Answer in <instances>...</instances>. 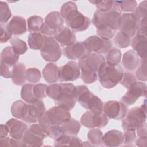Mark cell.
Returning <instances> with one entry per match:
<instances>
[{"instance_id": "38", "label": "cell", "mask_w": 147, "mask_h": 147, "mask_svg": "<svg viewBox=\"0 0 147 147\" xmlns=\"http://www.w3.org/2000/svg\"><path fill=\"white\" fill-rule=\"evenodd\" d=\"M10 44L14 52L18 55L24 54L28 50V46L26 43L22 40L14 37L11 39Z\"/></svg>"}, {"instance_id": "30", "label": "cell", "mask_w": 147, "mask_h": 147, "mask_svg": "<svg viewBox=\"0 0 147 147\" xmlns=\"http://www.w3.org/2000/svg\"><path fill=\"white\" fill-rule=\"evenodd\" d=\"M47 36L40 33H30L28 36V43L29 48L34 50H41L43 47Z\"/></svg>"}, {"instance_id": "6", "label": "cell", "mask_w": 147, "mask_h": 147, "mask_svg": "<svg viewBox=\"0 0 147 147\" xmlns=\"http://www.w3.org/2000/svg\"><path fill=\"white\" fill-rule=\"evenodd\" d=\"M146 102L140 107H134L128 110L126 115L122 119V127L123 130H135L146 122Z\"/></svg>"}, {"instance_id": "7", "label": "cell", "mask_w": 147, "mask_h": 147, "mask_svg": "<svg viewBox=\"0 0 147 147\" xmlns=\"http://www.w3.org/2000/svg\"><path fill=\"white\" fill-rule=\"evenodd\" d=\"M121 16V13L114 10L105 13L97 10L94 14L92 22L96 29L109 28L117 31Z\"/></svg>"}, {"instance_id": "34", "label": "cell", "mask_w": 147, "mask_h": 147, "mask_svg": "<svg viewBox=\"0 0 147 147\" xmlns=\"http://www.w3.org/2000/svg\"><path fill=\"white\" fill-rule=\"evenodd\" d=\"M64 133L69 136H76L81 127L80 123L74 118L71 119L61 125Z\"/></svg>"}, {"instance_id": "33", "label": "cell", "mask_w": 147, "mask_h": 147, "mask_svg": "<svg viewBox=\"0 0 147 147\" xmlns=\"http://www.w3.org/2000/svg\"><path fill=\"white\" fill-rule=\"evenodd\" d=\"M43 18L39 16H32L27 20L28 30L30 33H40L44 25Z\"/></svg>"}, {"instance_id": "31", "label": "cell", "mask_w": 147, "mask_h": 147, "mask_svg": "<svg viewBox=\"0 0 147 147\" xmlns=\"http://www.w3.org/2000/svg\"><path fill=\"white\" fill-rule=\"evenodd\" d=\"M19 55H17L11 47H7L3 49L1 53V61L10 65L14 66L17 63Z\"/></svg>"}, {"instance_id": "50", "label": "cell", "mask_w": 147, "mask_h": 147, "mask_svg": "<svg viewBox=\"0 0 147 147\" xmlns=\"http://www.w3.org/2000/svg\"><path fill=\"white\" fill-rule=\"evenodd\" d=\"M122 11L125 12H133L137 7V2L134 0L120 1H119Z\"/></svg>"}, {"instance_id": "20", "label": "cell", "mask_w": 147, "mask_h": 147, "mask_svg": "<svg viewBox=\"0 0 147 147\" xmlns=\"http://www.w3.org/2000/svg\"><path fill=\"white\" fill-rule=\"evenodd\" d=\"M55 39L62 47H68L76 42L74 32L67 26H63L53 36Z\"/></svg>"}, {"instance_id": "52", "label": "cell", "mask_w": 147, "mask_h": 147, "mask_svg": "<svg viewBox=\"0 0 147 147\" xmlns=\"http://www.w3.org/2000/svg\"><path fill=\"white\" fill-rule=\"evenodd\" d=\"M13 67L1 61V75L5 78H11Z\"/></svg>"}, {"instance_id": "21", "label": "cell", "mask_w": 147, "mask_h": 147, "mask_svg": "<svg viewBox=\"0 0 147 147\" xmlns=\"http://www.w3.org/2000/svg\"><path fill=\"white\" fill-rule=\"evenodd\" d=\"M10 137L20 140L22 139L25 131L28 129V125L23 121L15 118H11L6 123Z\"/></svg>"}, {"instance_id": "9", "label": "cell", "mask_w": 147, "mask_h": 147, "mask_svg": "<svg viewBox=\"0 0 147 147\" xmlns=\"http://www.w3.org/2000/svg\"><path fill=\"white\" fill-rule=\"evenodd\" d=\"M40 54L45 61L56 62L61 57L62 49L53 36H47Z\"/></svg>"}, {"instance_id": "39", "label": "cell", "mask_w": 147, "mask_h": 147, "mask_svg": "<svg viewBox=\"0 0 147 147\" xmlns=\"http://www.w3.org/2000/svg\"><path fill=\"white\" fill-rule=\"evenodd\" d=\"M113 42L117 47L125 48L128 47L131 44V38L119 32L114 36Z\"/></svg>"}, {"instance_id": "41", "label": "cell", "mask_w": 147, "mask_h": 147, "mask_svg": "<svg viewBox=\"0 0 147 147\" xmlns=\"http://www.w3.org/2000/svg\"><path fill=\"white\" fill-rule=\"evenodd\" d=\"M41 78L40 71L36 68H29L26 71V80L33 84L38 83Z\"/></svg>"}, {"instance_id": "22", "label": "cell", "mask_w": 147, "mask_h": 147, "mask_svg": "<svg viewBox=\"0 0 147 147\" xmlns=\"http://www.w3.org/2000/svg\"><path fill=\"white\" fill-rule=\"evenodd\" d=\"M140 61L141 59L137 53L133 50H129L124 53L122 64L125 70L131 72L137 68Z\"/></svg>"}, {"instance_id": "36", "label": "cell", "mask_w": 147, "mask_h": 147, "mask_svg": "<svg viewBox=\"0 0 147 147\" xmlns=\"http://www.w3.org/2000/svg\"><path fill=\"white\" fill-rule=\"evenodd\" d=\"M34 84L32 83L25 84L22 86L21 90V97L26 102L28 103H33L37 99L34 95L33 87Z\"/></svg>"}, {"instance_id": "51", "label": "cell", "mask_w": 147, "mask_h": 147, "mask_svg": "<svg viewBox=\"0 0 147 147\" xmlns=\"http://www.w3.org/2000/svg\"><path fill=\"white\" fill-rule=\"evenodd\" d=\"M72 136L67 135L64 134L59 138L55 140L54 146H70Z\"/></svg>"}, {"instance_id": "32", "label": "cell", "mask_w": 147, "mask_h": 147, "mask_svg": "<svg viewBox=\"0 0 147 147\" xmlns=\"http://www.w3.org/2000/svg\"><path fill=\"white\" fill-rule=\"evenodd\" d=\"M44 139L41 137L31 132L29 129L25 131L22 137L26 146H41L43 145Z\"/></svg>"}, {"instance_id": "4", "label": "cell", "mask_w": 147, "mask_h": 147, "mask_svg": "<svg viewBox=\"0 0 147 147\" xmlns=\"http://www.w3.org/2000/svg\"><path fill=\"white\" fill-rule=\"evenodd\" d=\"M76 100L84 109L95 113L103 112V103L85 85L76 86Z\"/></svg>"}, {"instance_id": "10", "label": "cell", "mask_w": 147, "mask_h": 147, "mask_svg": "<svg viewBox=\"0 0 147 147\" xmlns=\"http://www.w3.org/2000/svg\"><path fill=\"white\" fill-rule=\"evenodd\" d=\"M64 18L60 12H50L45 18L44 24L40 30V33L46 36H53L56 31L63 26Z\"/></svg>"}, {"instance_id": "35", "label": "cell", "mask_w": 147, "mask_h": 147, "mask_svg": "<svg viewBox=\"0 0 147 147\" xmlns=\"http://www.w3.org/2000/svg\"><path fill=\"white\" fill-rule=\"evenodd\" d=\"M103 134L102 131L96 128H93L88 131L87 134V138L88 142L92 146H102Z\"/></svg>"}, {"instance_id": "44", "label": "cell", "mask_w": 147, "mask_h": 147, "mask_svg": "<svg viewBox=\"0 0 147 147\" xmlns=\"http://www.w3.org/2000/svg\"><path fill=\"white\" fill-rule=\"evenodd\" d=\"M137 81V78L136 76L133 74V73L130 71H127L123 74L122 79L120 83L125 88L128 89Z\"/></svg>"}, {"instance_id": "28", "label": "cell", "mask_w": 147, "mask_h": 147, "mask_svg": "<svg viewBox=\"0 0 147 147\" xmlns=\"http://www.w3.org/2000/svg\"><path fill=\"white\" fill-rule=\"evenodd\" d=\"M58 66L53 63L47 64L42 70V76L44 80L49 83H56L59 80Z\"/></svg>"}, {"instance_id": "13", "label": "cell", "mask_w": 147, "mask_h": 147, "mask_svg": "<svg viewBox=\"0 0 147 147\" xmlns=\"http://www.w3.org/2000/svg\"><path fill=\"white\" fill-rule=\"evenodd\" d=\"M128 111L127 106L121 101L109 100L103 104V112L110 119H122Z\"/></svg>"}, {"instance_id": "55", "label": "cell", "mask_w": 147, "mask_h": 147, "mask_svg": "<svg viewBox=\"0 0 147 147\" xmlns=\"http://www.w3.org/2000/svg\"><path fill=\"white\" fill-rule=\"evenodd\" d=\"M9 134V129L6 125L1 124L0 126V138L6 137Z\"/></svg>"}, {"instance_id": "40", "label": "cell", "mask_w": 147, "mask_h": 147, "mask_svg": "<svg viewBox=\"0 0 147 147\" xmlns=\"http://www.w3.org/2000/svg\"><path fill=\"white\" fill-rule=\"evenodd\" d=\"M11 17V13L8 4L6 2H0V23L5 24Z\"/></svg>"}, {"instance_id": "45", "label": "cell", "mask_w": 147, "mask_h": 147, "mask_svg": "<svg viewBox=\"0 0 147 147\" xmlns=\"http://www.w3.org/2000/svg\"><path fill=\"white\" fill-rule=\"evenodd\" d=\"M48 86L45 84L39 83L34 86L33 92L36 98L38 99L42 100L47 96V88Z\"/></svg>"}, {"instance_id": "47", "label": "cell", "mask_w": 147, "mask_h": 147, "mask_svg": "<svg viewBox=\"0 0 147 147\" xmlns=\"http://www.w3.org/2000/svg\"><path fill=\"white\" fill-rule=\"evenodd\" d=\"M136 138L137 136L135 130H125L123 134V144L125 146H133V144L135 142Z\"/></svg>"}, {"instance_id": "43", "label": "cell", "mask_w": 147, "mask_h": 147, "mask_svg": "<svg viewBox=\"0 0 147 147\" xmlns=\"http://www.w3.org/2000/svg\"><path fill=\"white\" fill-rule=\"evenodd\" d=\"M47 134L48 136L55 140L64 133L61 125H53L47 128Z\"/></svg>"}, {"instance_id": "1", "label": "cell", "mask_w": 147, "mask_h": 147, "mask_svg": "<svg viewBox=\"0 0 147 147\" xmlns=\"http://www.w3.org/2000/svg\"><path fill=\"white\" fill-rule=\"evenodd\" d=\"M47 94L56 105L69 111L75 107L77 101L76 86L69 83L51 84L47 87Z\"/></svg>"}, {"instance_id": "12", "label": "cell", "mask_w": 147, "mask_h": 147, "mask_svg": "<svg viewBox=\"0 0 147 147\" xmlns=\"http://www.w3.org/2000/svg\"><path fill=\"white\" fill-rule=\"evenodd\" d=\"M108 122V117L103 112L95 113L88 110L80 118L81 124L90 129L104 127L107 125Z\"/></svg>"}, {"instance_id": "14", "label": "cell", "mask_w": 147, "mask_h": 147, "mask_svg": "<svg viewBox=\"0 0 147 147\" xmlns=\"http://www.w3.org/2000/svg\"><path fill=\"white\" fill-rule=\"evenodd\" d=\"M146 88L145 83L137 81L128 88L127 92L121 98V101L126 106L133 105L140 97L146 96Z\"/></svg>"}, {"instance_id": "5", "label": "cell", "mask_w": 147, "mask_h": 147, "mask_svg": "<svg viewBox=\"0 0 147 147\" xmlns=\"http://www.w3.org/2000/svg\"><path fill=\"white\" fill-rule=\"evenodd\" d=\"M71 118L69 111L60 106H56L45 111L38 119V123L48 128L53 125H61Z\"/></svg>"}, {"instance_id": "49", "label": "cell", "mask_w": 147, "mask_h": 147, "mask_svg": "<svg viewBox=\"0 0 147 147\" xmlns=\"http://www.w3.org/2000/svg\"><path fill=\"white\" fill-rule=\"evenodd\" d=\"M78 9L76 3L72 1H68L64 3L60 9V14L63 18L71 11Z\"/></svg>"}, {"instance_id": "11", "label": "cell", "mask_w": 147, "mask_h": 147, "mask_svg": "<svg viewBox=\"0 0 147 147\" xmlns=\"http://www.w3.org/2000/svg\"><path fill=\"white\" fill-rule=\"evenodd\" d=\"M83 42L90 53L105 55L113 47V43L111 40L103 39L95 35L90 36Z\"/></svg>"}, {"instance_id": "46", "label": "cell", "mask_w": 147, "mask_h": 147, "mask_svg": "<svg viewBox=\"0 0 147 147\" xmlns=\"http://www.w3.org/2000/svg\"><path fill=\"white\" fill-rule=\"evenodd\" d=\"M28 129L32 133L44 138L48 136L47 128L42 126L40 123L32 124L28 127Z\"/></svg>"}, {"instance_id": "15", "label": "cell", "mask_w": 147, "mask_h": 147, "mask_svg": "<svg viewBox=\"0 0 147 147\" xmlns=\"http://www.w3.org/2000/svg\"><path fill=\"white\" fill-rule=\"evenodd\" d=\"M80 75V69L76 61H69L59 68L58 78L60 82H73L78 79Z\"/></svg>"}, {"instance_id": "56", "label": "cell", "mask_w": 147, "mask_h": 147, "mask_svg": "<svg viewBox=\"0 0 147 147\" xmlns=\"http://www.w3.org/2000/svg\"><path fill=\"white\" fill-rule=\"evenodd\" d=\"M10 137H6L0 138V146H9Z\"/></svg>"}, {"instance_id": "2", "label": "cell", "mask_w": 147, "mask_h": 147, "mask_svg": "<svg viewBox=\"0 0 147 147\" xmlns=\"http://www.w3.org/2000/svg\"><path fill=\"white\" fill-rule=\"evenodd\" d=\"M105 62L102 55L90 53L79 60L80 77L84 83L91 84L98 79V71L100 66Z\"/></svg>"}, {"instance_id": "27", "label": "cell", "mask_w": 147, "mask_h": 147, "mask_svg": "<svg viewBox=\"0 0 147 147\" xmlns=\"http://www.w3.org/2000/svg\"><path fill=\"white\" fill-rule=\"evenodd\" d=\"M26 71V66L22 63H17L14 65L11 79L14 84L21 86L25 83Z\"/></svg>"}, {"instance_id": "3", "label": "cell", "mask_w": 147, "mask_h": 147, "mask_svg": "<svg viewBox=\"0 0 147 147\" xmlns=\"http://www.w3.org/2000/svg\"><path fill=\"white\" fill-rule=\"evenodd\" d=\"M123 70L120 64L113 65L104 62L98 71V79L105 88H112L121 82Z\"/></svg>"}, {"instance_id": "29", "label": "cell", "mask_w": 147, "mask_h": 147, "mask_svg": "<svg viewBox=\"0 0 147 147\" xmlns=\"http://www.w3.org/2000/svg\"><path fill=\"white\" fill-rule=\"evenodd\" d=\"M45 111L44 103L41 99H37L33 103H29V115L35 123L38 121V118L44 114Z\"/></svg>"}, {"instance_id": "48", "label": "cell", "mask_w": 147, "mask_h": 147, "mask_svg": "<svg viewBox=\"0 0 147 147\" xmlns=\"http://www.w3.org/2000/svg\"><path fill=\"white\" fill-rule=\"evenodd\" d=\"M1 29V36H0V42L1 43L7 42L11 38L12 34L8 28L6 24H0Z\"/></svg>"}, {"instance_id": "26", "label": "cell", "mask_w": 147, "mask_h": 147, "mask_svg": "<svg viewBox=\"0 0 147 147\" xmlns=\"http://www.w3.org/2000/svg\"><path fill=\"white\" fill-rule=\"evenodd\" d=\"M90 3L94 4L98 10L107 13L112 10L122 13L119 1H92Z\"/></svg>"}, {"instance_id": "8", "label": "cell", "mask_w": 147, "mask_h": 147, "mask_svg": "<svg viewBox=\"0 0 147 147\" xmlns=\"http://www.w3.org/2000/svg\"><path fill=\"white\" fill-rule=\"evenodd\" d=\"M64 19L67 26L74 32L84 31L91 24L90 18L84 16L78 9L70 11Z\"/></svg>"}, {"instance_id": "18", "label": "cell", "mask_w": 147, "mask_h": 147, "mask_svg": "<svg viewBox=\"0 0 147 147\" xmlns=\"http://www.w3.org/2000/svg\"><path fill=\"white\" fill-rule=\"evenodd\" d=\"M11 113L13 117L26 123H35L29 115V103L26 102L21 100L14 102L11 107Z\"/></svg>"}, {"instance_id": "23", "label": "cell", "mask_w": 147, "mask_h": 147, "mask_svg": "<svg viewBox=\"0 0 147 147\" xmlns=\"http://www.w3.org/2000/svg\"><path fill=\"white\" fill-rule=\"evenodd\" d=\"M123 142V134L117 130L107 131L103 137V145L110 147L121 146Z\"/></svg>"}, {"instance_id": "37", "label": "cell", "mask_w": 147, "mask_h": 147, "mask_svg": "<svg viewBox=\"0 0 147 147\" xmlns=\"http://www.w3.org/2000/svg\"><path fill=\"white\" fill-rule=\"evenodd\" d=\"M121 57V51L117 48H112L106 53L105 61L109 64L117 65L120 64Z\"/></svg>"}, {"instance_id": "53", "label": "cell", "mask_w": 147, "mask_h": 147, "mask_svg": "<svg viewBox=\"0 0 147 147\" xmlns=\"http://www.w3.org/2000/svg\"><path fill=\"white\" fill-rule=\"evenodd\" d=\"M146 128L147 127L146 122L139 126L136 130L138 137H147Z\"/></svg>"}, {"instance_id": "19", "label": "cell", "mask_w": 147, "mask_h": 147, "mask_svg": "<svg viewBox=\"0 0 147 147\" xmlns=\"http://www.w3.org/2000/svg\"><path fill=\"white\" fill-rule=\"evenodd\" d=\"M90 53L87 49L84 42L76 41L66 47L63 49L64 55L69 60H80Z\"/></svg>"}, {"instance_id": "17", "label": "cell", "mask_w": 147, "mask_h": 147, "mask_svg": "<svg viewBox=\"0 0 147 147\" xmlns=\"http://www.w3.org/2000/svg\"><path fill=\"white\" fill-rule=\"evenodd\" d=\"M131 45L141 59H146L147 38L146 29H138L131 40Z\"/></svg>"}, {"instance_id": "24", "label": "cell", "mask_w": 147, "mask_h": 147, "mask_svg": "<svg viewBox=\"0 0 147 147\" xmlns=\"http://www.w3.org/2000/svg\"><path fill=\"white\" fill-rule=\"evenodd\" d=\"M7 25L11 34L14 36L22 35L27 30L26 21L21 16H14Z\"/></svg>"}, {"instance_id": "54", "label": "cell", "mask_w": 147, "mask_h": 147, "mask_svg": "<svg viewBox=\"0 0 147 147\" xmlns=\"http://www.w3.org/2000/svg\"><path fill=\"white\" fill-rule=\"evenodd\" d=\"M147 142V137H138L135 141L136 146L140 147H146Z\"/></svg>"}, {"instance_id": "42", "label": "cell", "mask_w": 147, "mask_h": 147, "mask_svg": "<svg viewBox=\"0 0 147 147\" xmlns=\"http://www.w3.org/2000/svg\"><path fill=\"white\" fill-rule=\"evenodd\" d=\"M136 77L141 81H146V59H141L140 65L136 69Z\"/></svg>"}, {"instance_id": "16", "label": "cell", "mask_w": 147, "mask_h": 147, "mask_svg": "<svg viewBox=\"0 0 147 147\" xmlns=\"http://www.w3.org/2000/svg\"><path fill=\"white\" fill-rule=\"evenodd\" d=\"M138 29V24L131 13L121 14L118 22V30L130 38H133Z\"/></svg>"}, {"instance_id": "25", "label": "cell", "mask_w": 147, "mask_h": 147, "mask_svg": "<svg viewBox=\"0 0 147 147\" xmlns=\"http://www.w3.org/2000/svg\"><path fill=\"white\" fill-rule=\"evenodd\" d=\"M131 13L138 24V29H146L147 1L141 2Z\"/></svg>"}]
</instances>
